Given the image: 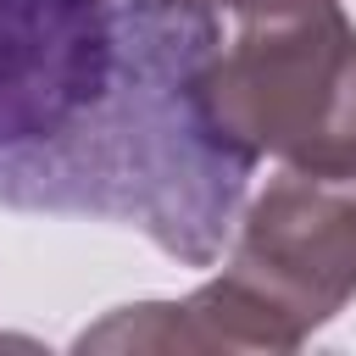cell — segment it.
<instances>
[{
    "instance_id": "1",
    "label": "cell",
    "mask_w": 356,
    "mask_h": 356,
    "mask_svg": "<svg viewBox=\"0 0 356 356\" xmlns=\"http://www.w3.org/2000/svg\"><path fill=\"white\" fill-rule=\"evenodd\" d=\"M211 39L178 0H0V206L117 222L211 267L256 172L206 122Z\"/></svg>"
},
{
    "instance_id": "2",
    "label": "cell",
    "mask_w": 356,
    "mask_h": 356,
    "mask_svg": "<svg viewBox=\"0 0 356 356\" xmlns=\"http://www.w3.org/2000/svg\"><path fill=\"white\" fill-rule=\"evenodd\" d=\"M222 273L184 300L117 306L78 350H300L356 300V167H278L234 222Z\"/></svg>"
},
{
    "instance_id": "3",
    "label": "cell",
    "mask_w": 356,
    "mask_h": 356,
    "mask_svg": "<svg viewBox=\"0 0 356 356\" xmlns=\"http://www.w3.org/2000/svg\"><path fill=\"white\" fill-rule=\"evenodd\" d=\"M200 106L245 161L356 167V22L339 0H256L222 17Z\"/></svg>"
},
{
    "instance_id": "4",
    "label": "cell",
    "mask_w": 356,
    "mask_h": 356,
    "mask_svg": "<svg viewBox=\"0 0 356 356\" xmlns=\"http://www.w3.org/2000/svg\"><path fill=\"white\" fill-rule=\"evenodd\" d=\"M184 11H200L206 22H222V17H234V11H245V6H256V0H178Z\"/></svg>"
}]
</instances>
